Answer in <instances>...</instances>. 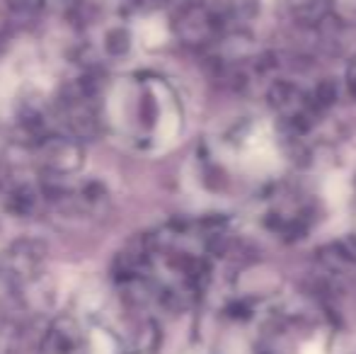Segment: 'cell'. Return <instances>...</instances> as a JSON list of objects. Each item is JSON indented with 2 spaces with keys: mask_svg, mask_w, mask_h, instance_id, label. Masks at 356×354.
Here are the masks:
<instances>
[{
  "mask_svg": "<svg viewBox=\"0 0 356 354\" xmlns=\"http://www.w3.org/2000/svg\"><path fill=\"white\" fill-rule=\"evenodd\" d=\"M39 166L49 177H68L83 166V148L73 136H47L37 146Z\"/></svg>",
  "mask_w": 356,
  "mask_h": 354,
  "instance_id": "6da1fadb",
  "label": "cell"
},
{
  "mask_svg": "<svg viewBox=\"0 0 356 354\" xmlns=\"http://www.w3.org/2000/svg\"><path fill=\"white\" fill-rule=\"evenodd\" d=\"M44 255H47V248L39 241H19L15 246H10V250L3 255V272H8L10 277L19 279L24 277H34L39 272L44 262Z\"/></svg>",
  "mask_w": 356,
  "mask_h": 354,
  "instance_id": "7a4b0ae2",
  "label": "cell"
},
{
  "mask_svg": "<svg viewBox=\"0 0 356 354\" xmlns=\"http://www.w3.org/2000/svg\"><path fill=\"white\" fill-rule=\"evenodd\" d=\"M83 335L71 318H58L42 340V354H80Z\"/></svg>",
  "mask_w": 356,
  "mask_h": 354,
  "instance_id": "3957f363",
  "label": "cell"
},
{
  "mask_svg": "<svg viewBox=\"0 0 356 354\" xmlns=\"http://www.w3.org/2000/svg\"><path fill=\"white\" fill-rule=\"evenodd\" d=\"M175 29L187 44H199L213 32V19L204 10H184L175 19Z\"/></svg>",
  "mask_w": 356,
  "mask_h": 354,
  "instance_id": "277c9868",
  "label": "cell"
},
{
  "mask_svg": "<svg viewBox=\"0 0 356 354\" xmlns=\"http://www.w3.org/2000/svg\"><path fill=\"white\" fill-rule=\"evenodd\" d=\"M39 194L32 187H17L13 192V202H10V211L19 214V216H29L37 211Z\"/></svg>",
  "mask_w": 356,
  "mask_h": 354,
  "instance_id": "5b68a950",
  "label": "cell"
},
{
  "mask_svg": "<svg viewBox=\"0 0 356 354\" xmlns=\"http://www.w3.org/2000/svg\"><path fill=\"white\" fill-rule=\"evenodd\" d=\"M107 51L112 54V56H124V54H129V49H131V34L127 32V29L117 27L112 29V32H107Z\"/></svg>",
  "mask_w": 356,
  "mask_h": 354,
  "instance_id": "8992f818",
  "label": "cell"
}]
</instances>
